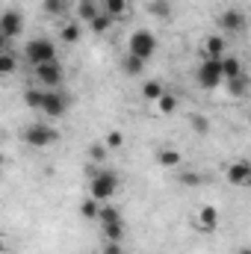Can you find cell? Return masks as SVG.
Returning <instances> with one entry per match:
<instances>
[{
    "label": "cell",
    "mask_w": 251,
    "mask_h": 254,
    "mask_svg": "<svg viewBox=\"0 0 251 254\" xmlns=\"http://www.w3.org/2000/svg\"><path fill=\"white\" fill-rule=\"evenodd\" d=\"M60 54H57V42L54 39H48V36H36V39H30L27 45H24V60L33 65H45V63H54Z\"/></svg>",
    "instance_id": "cell-1"
},
{
    "label": "cell",
    "mask_w": 251,
    "mask_h": 254,
    "mask_svg": "<svg viewBox=\"0 0 251 254\" xmlns=\"http://www.w3.org/2000/svg\"><path fill=\"white\" fill-rule=\"evenodd\" d=\"M195 83L207 92L225 86V68H222V60H213V57H204L198 71H195Z\"/></svg>",
    "instance_id": "cell-2"
},
{
    "label": "cell",
    "mask_w": 251,
    "mask_h": 254,
    "mask_svg": "<svg viewBox=\"0 0 251 254\" xmlns=\"http://www.w3.org/2000/svg\"><path fill=\"white\" fill-rule=\"evenodd\" d=\"M119 187H122L119 175L110 172V169H104V172H95V175H92V181H89V195L98 198L101 204H107V201L119 192Z\"/></svg>",
    "instance_id": "cell-3"
},
{
    "label": "cell",
    "mask_w": 251,
    "mask_h": 254,
    "mask_svg": "<svg viewBox=\"0 0 251 254\" xmlns=\"http://www.w3.org/2000/svg\"><path fill=\"white\" fill-rule=\"evenodd\" d=\"M24 142H27L30 148H51V145L60 142V130L51 127V125L36 122V125H27V130H24Z\"/></svg>",
    "instance_id": "cell-4"
},
{
    "label": "cell",
    "mask_w": 251,
    "mask_h": 254,
    "mask_svg": "<svg viewBox=\"0 0 251 254\" xmlns=\"http://www.w3.org/2000/svg\"><path fill=\"white\" fill-rule=\"evenodd\" d=\"M127 54H133V57H139V60L148 63V60L157 54V36H154L151 30H136V33H130Z\"/></svg>",
    "instance_id": "cell-5"
},
{
    "label": "cell",
    "mask_w": 251,
    "mask_h": 254,
    "mask_svg": "<svg viewBox=\"0 0 251 254\" xmlns=\"http://www.w3.org/2000/svg\"><path fill=\"white\" fill-rule=\"evenodd\" d=\"M68 107H71V98H68V95L57 92V89H45V98H42V113H45L48 119H63L65 113H68Z\"/></svg>",
    "instance_id": "cell-6"
},
{
    "label": "cell",
    "mask_w": 251,
    "mask_h": 254,
    "mask_svg": "<svg viewBox=\"0 0 251 254\" xmlns=\"http://www.w3.org/2000/svg\"><path fill=\"white\" fill-rule=\"evenodd\" d=\"M33 71H36V80L42 83V89H57V86L63 83V65H60V60L36 65Z\"/></svg>",
    "instance_id": "cell-7"
},
{
    "label": "cell",
    "mask_w": 251,
    "mask_h": 254,
    "mask_svg": "<svg viewBox=\"0 0 251 254\" xmlns=\"http://www.w3.org/2000/svg\"><path fill=\"white\" fill-rule=\"evenodd\" d=\"M225 181L231 187H251V163L249 160H234L225 169Z\"/></svg>",
    "instance_id": "cell-8"
},
{
    "label": "cell",
    "mask_w": 251,
    "mask_h": 254,
    "mask_svg": "<svg viewBox=\"0 0 251 254\" xmlns=\"http://www.w3.org/2000/svg\"><path fill=\"white\" fill-rule=\"evenodd\" d=\"M24 33V15L15 12V9H6L0 15V36L3 39H18Z\"/></svg>",
    "instance_id": "cell-9"
},
{
    "label": "cell",
    "mask_w": 251,
    "mask_h": 254,
    "mask_svg": "<svg viewBox=\"0 0 251 254\" xmlns=\"http://www.w3.org/2000/svg\"><path fill=\"white\" fill-rule=\"evenodd\" d=\"M219 27H222V33H246L249 18H246L240 9H225V12L219 15Z\"/></svg>",
    "instance_id": "cell-10"
},
{
    "label": "cell",
    "mask_w": 251,
    "mask_h": 254,
    "mask_svg": "<svg viewBox=\"0 0 251 254\" xmlns=\"http://www.w3.org/2000/svg\"><path fill=\"white\" fill-rule=\"evenodd\" d=\"M195 228L198 231H216L219 228V210L213 204H204L198 210V216H195Z\"/></svg>",
    "instance_id": "cell-11"
},
{
    "label": "cell",
    "mask_w": 251,
    "mask_h": 254,
    "mask_svg": "<svg viewBox=\"0 0 251 254\" xmlns=\"http://www.w3.org/2000/svg\"><path fill=\"white\" fill-rule=\"evenodd\" d=\"M225 51H228V45H225V39H222L219 33H210V36L204 39V57L222 60V57H225Z\"/></svg>",
    "instance_id": "cell-12"
},
{
    "label": "cell",
    "mask_w": 251,
    "mask_h": 254,
    "mask_svg": "<svg viewBox=\"0 0 251 254\" xmlns=\"http://www.w3.org/2000/svg\"><path fill=\"white\" fill-rule=\"evenodd\" d=\"M157 163H160L163 169H178V166L184 163V154L169 145V148H160V151H157Z\"/></svg>",
    "instance_id": "cell-13"
},
{
    "label": "cell",
    "mask_w": 251,
    "mask_h": 254,
    "mask_svg": "<svg viewBox=\"0 0 251 254\" xmlns=\"http://www.w3.org/2000/svg\"><path fill=\"white\" fill-rule=\"evenodd\" d=\"M104 9H101V3L98 0H77V15H80V21H95L98 15H101Z\"/></svg>",
    "instance_id": "cell-14"
},
{
    "label": "cell",
    "mask_w": 251,
    "mask_h": 254,
    "mask_svg": "<svg viewBox=\"0 0 251 254\" xmlns=\"http://www.w3.org/2000/svg\"><path fill=\"white\" fill-rule=\"evenodd\" d=\"M225 86H228V92H231L234 98H246V95H249V77H246V71H243L240 77L225 80Z\"/></svg>",
    "instance_id": "cell-15"
},
{
    "label": "cell",
    "mask_w": 251,
    "mask_h": 254,
    "mask_svg": "<svg viewBox=\"0 0 251 254\" xmlns=\"http://www.w3.org/2000/svg\"><path fill=\"white\" fill-rule=\"evenodd\" d=\"M163 95H166V89H163V83H160V80H145V83H142V98H145V101L157 104Z\"/></svg>",
    "instance_id": "cell-16"
},
{
    "label": "cell",
    "mask_w": 251,
    "mask_h": 254,
    "mask_svg": "<svg viewBox=\"0 0 251 254\" xmlns=\"http://www.w3.org/2000/svg\"><path fill=\"white\" fill-rule=\"evenodd\" d=\"M101 207H104V204H101L98 198H92V195H89V198H83V204H80V216H83V219H89V222H98Z\"/></svg>",
    "instance_id": "cell-17"
},
{
    "label": "cell",
    "mask_w": 251,
    "mask_h": 254,
    "mask_svg": "<svg viewBox=\"0 0 251 254\" xmlns=\"http://www.w3.org/2000/svg\"><path fill=\"white\" fill-rule=\"evenodd\" d=\"M101 234H104V243H122V240H125V222L101 225Z\"/></svg>",
    "instance_id": "cell-18"
},
{
    "label": "cell",
    "mask_w": 251,
    "mask_h": 254,
    "mask_svg": "<svg viewBox=\"0 0 251 254\" xmlns=\"http://www.w3.org/2000/svg\"><path fill=\"white\" fill-rule=\"evenodd\" d=\"M127 6H130L127 0H101V9H104L110 18H116V21L127 15Z\"/></svg>",
    "instance_id": "cell-19"
},
{
    "label": "cell",
    "mask_w": 251,
    "mask_h": 254,
    "mask_svg": "<svg viewBox=\"0 0 251 254\" xmlns=\"http://www.w3.org/2000/svg\"><path fill=\"white\" fill-rule=\"evenodd\" d=\"M80 36H83V27L77 24V21H68L60 27V39H63L65 45H74V42H80Z\"/></svg>",
    "instance_id": "cell-20"
},
{
    "label": "cell",
    "mask_w": 251,
    "mask_h": 254,
    "mask_svg": "<svg viewBox=\"0 0 251 254\" xmlns=\"http://www.w3.org/2000/svg\"><path fill=\"white\" fill-rule=\"evenodd\" d=\"M42 9H45V15H51V18H60V15H65V12L71 9V3H68V0H42Z\"/></svg>",
    "instance_id": "cell-21"
},
{
    "label": "cell",
    "mask_w": 251,
    "mask_h": 254,
    "mask_svg": "<svg viewBox=\"0 0 251 254\" xmlns=\"http://www.w3.org/2000/svg\"><path fill=\"white\" fill-rule=\"evenodd\" d=\"M116 24V18H110L107 12H101L95 21H89V30L95 33V36H104V33H110V27Z\"/></svg>",
    "instance_id": "cell-22"
},
{
    "label": "cell",
    "mask_w": 251,
    "mask_h": 254,
    "mask_svg": "<svg viewBox=\"0 0 251 254\" xmlns=\"http://www.w3.org/2000/svg\"><path fill=\"white\" fill-rule=\"evenodd\" d=\"M122 68H125V74H130V77H142V71H145V60L127 54L125 60H122Z\"/></svg>",
    "instance_id": "cell-23"
},
{
    "label": "cell",
    "mask_w": 251,
    "mask_h": 254,
    "mask_svg": "<svg viewBox=\"0 0 251 254\" xmlns=\"http://www.w3.org/2000/svg\"><path fill=\"white\" fill-rule=\"evenodd\" d=\"M154 107H157V113H160V116H172V113L178 110V98L166 92V95H163V98H160V101H157Z\"/></svg>",
    "instance_id": "cell-24"
},
{
    "label": "cell",
    "mask_w": 251,
    "mask_h": 254,
    "mask_svg": "<svg viewBox=\"0 0 251 254\" xmlns=\"http://www.w3.org/2000/svg\"><path fill=\"white\" fill-rule=\"evenodd\" d=\"M222 68H225V80H231V77H240V74H243V63H240L237 57H222Z\"/></svg>",
    "instance_id": "cell-25"
},
{
    "label": "cell",
    "mask_w": 251,
    "mask_h": 254,
    "mask_svg": "<svg viewBox=\"0 0 251 254\" xmlns=\"http://www.w3.org/2000/svg\"><path fill=\"white\" fill-rule=\"evenodd\" d=\"M42 98H45V89H27L24 92V104L30 110H42Z\"/></svg>",
    "instance_id": "cell-26"
},
{
    "label": "cell",
    "mask_w": 251,
    "mask_h": 254,
    "mask_svg": "<svg viewBox=\"0 0 251 254\" xmlns=\"http://www.w3.org/2000/svg\"><path fill=\"white\" fill-rule=\"evenodd\" d=\"M98 222H101V225H110V222H122V213H119V210H116V207L107 201V204L101 207V216H98Z\"/></svg>",
    "instance_id": "cell-27"
},
{
    "label": "cell",
    "mask_w": 251,
    "mask_h": 254,
    "mask_svg": "<svg viewBox=\"0 0 251 254\" xmlns=\"http://www.w3.org/2000/svg\"><path fill=\"white\" fill-rule=\"evenodd\" d=\"M15 68H18L15 54H12V51H3V54H0V74H3V77H9Z\"/></svg>",
    "instance_id": "cell-28"
},
{
    "label": "cell",
    "mask_w": 251,
    "mask_h": 254,
    "mask_svg": "<svg viewBox=\"0 0 251 254\" xmlns=\"http://www.w3.org/2000/svg\"><path fill=\"white\" fill-rule=\"evenodd\" d=\"M148 12L157 15V18H169V15H172V3H169V0H151V3H148Z\"/></svg>",
    "instance_id": "cell-29"
},
{
    "label": "cell",
    "mask_w": 251,
    "mask_h": 254,
    "mask_svg": "<svg viewBox=\"0 0 251 254\" xmlns=\"http://www.w3.org/2000/svg\"><path fill=\"white\" fill-rule=\"evenodd\" d=\"M104 145H107L110 151H119V148L125 145V133H122V130H110V133H107V142H104Z\"/></svg>",
    "instance_id": "cell-30"
},
{
    "label": "cell",
    "mask_w": 251,
    "mask_h": 254,
    "mask_svg": "<svg viewBox=\"0 0 251 254\" xmlns=\"http://www.w3.org/2000/svg\"><path fill=\"white\" fill-rule=\"evenodd\" d=\"M107 145H89V160H95V163H101L104 157H107Z\"/></svg>",
    "instance_id": "cell-31"
},
{
    "label": "cell",
    "mask_w": 251,
    "mask_h": 254,
    "mask_svg": "<svg viewBox=\"0 0 251 254\" xmlns=\"http://www.w3.org/2000/svg\"><path fill=\"white\" fill-rule=\"evenodd\" d=\"M189 122H192V127H195L198 133H207V127H210V122H207L204 116H189Z\"/></svg>",
    "instance_id": "cell-32"
},
{
    "label": "cell",
    "mask_w": 251,
    "mask_h": 254,
    "mask_svg": "<svg viewBox=\"0 0 251 254\" xmlns=\"http://www.w3.org/2000/svg\"><path fill=\"white\" fill-rule=\"evenodd\" d=\"M181 184H184V187H198V184H201V175L187 172V175H181Z\"/></svg>",
    "instance_id": "cell-33"
},
{
    "label": "cell",
    "mask_w": 251,
    "mask_h": 254,
    "mask_svg": "<svg viewBox=\"0 0 251 254\" xmlns=\"http://www.w3.org/2000/svg\"><path fill=\"white\" fill-rule=\"evenodd\" d=\"M101 254H125V249H122V243H104Z\"/></svg>",
    "instance_id": "cell-34"
},
{
    "label": "cell",
    "mask_w": 251,
    "mask_h": 254,
    "mask_svg": "<svg viewBox=\"0 0 251 254\" xmlns=\"http://www.w3.org/2000/svg\"><path fill=\"white\" fill-rule=\"evenodd\" d=\"M237 254H251V249H240V252H237Z\"/></svg>",
    "instance_id": "cell-35"
}]
</instances>
